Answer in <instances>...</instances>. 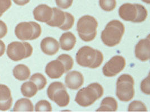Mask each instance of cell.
I'll use <instances>...</instances> for the list:
<instances>
[{
    "mask_svg": "<svg viewBox=\"0 0 150 112\" xmlns=\"http://www.w3.org/2000/svg\"><path fill=\"white\" fill-rule=\"evenodd\" d=\"M125 27L121 21L113 20L106 25L101 33V38L104 44L109 47L117 46L121 42Z\"/></svg>",
    "mask_w": 150,
    "mask_h": 112,
    "instance_id": "obj_1",
    "label": "cell"
},
{
    "mask_svg": "<svg viewBox=\"0 0 150 112\" xmlns=\"http://www.w3.org/2000/svg\"><path fill=\"white\" fill-rule=\"evenodd\" d=\"M103 86L100 84L92 83L78 91L75 101L78 105L83 107L89 106L103 97Z\"/></svg>",
    "mask_w": 150,
    "mask_h": 112,
    "instance_id": "obj_2",
    "label": "cell"
},
{
    "mask_svg": "<svg viewBox=\"0 0 150 112\" xmlns=\"http://www.w3.org/2000/svg\"><path fill=\"white\" fill-rule=\"evenodd\" d=\"M97 27L98 22L94 17L84 15L78 21L76 30L83 41L91 42L95 39L97 35Z\"/></svg>",
    "mask_w": 150,
    "mask_h": 112,
    "instance_id": "obj_3",
    "label": "cell"
},
{
    "mask_svg": "<svg viewBox=\"0 0 150 112\" xmlns=\"http://www.w3.org/2000/svg\"><path fill=\"white\" fill-rule=\"evenodd\" d=\"M134 81L128 74H123L119 77L116 82V95L122 102H129L134 96Z\"/></svg>",
    "mask_w": 150,
    "mask_h": 112,
    "instance_id": "obj_4",
    "label": "cell"
},
{
    "mask_svg": "<svg viewBox=\"0 0 150 112\" xmlns=\"http://www.w3.org/2000/svg\"><path fill=\"white\" fill-rule=\"evenodd\" d=\"M42 29L40 24L34 21L22 22L15 29L16 37L21 41H33L40 36Z\"/></svg>",
    "mask_w": 150,
    "mask_h": 112,
    "instance_id": "obj_5",
    "label": "cell"
},
{
    "mask_svg": "<svg viewBox=\"0 0 150 112\" xmlns=\"http://www.w3.org/2000/svg\"><path fill=\"white\" fill-rule=\"evenodd\" d=\"M33 47L27 42H14L7 46V56L14 61H19L32 56Z\"/></svg>",
    "mask_w": 150,
    "mask_h": 112,
    "instance_id": "obj_6",
    "label": "cell"
},
{
    "mask_svg": "<svg viewBox=\"0 0 150 112\" xmlns=\"http://www.w3.org/2000/svg\"><path fill=\"white\" fill-rule=\"evenodd\" d=\"M126 61L123 57L114 56L103 67V74L106 77H114L124 69Z\"/></svg>",
    "mask_w": 150,
    "mask_h": 112,
    "instance_id": "obj_7",
    "label": "cell"
},
{
    "mask_svg": "<svg viewBox=\"0 0 150 112\" xmlns=\"http://www.w3.org/2000/svg\"><path fill=\"white\" fill-rule=\"evenodd\" d=\"M97 49L89 46H84L78 50L76 54L77 63L84 67L90 68L95 61Z\"/></svg>",
    "mask_w": 150,
    "mask_h": 112,
    "instance_id": "obj_8",
    "label": "cell"
},
{
    "mask_svg": "<svg viewBox=\"0 0 150 112\" xmlns=\"http://www.w3.org/2000/svg\"><path fill=\"white\" fill-rule=\"evenodd\" d=\"M135 55L137 58L146 62L150 58V39L149 35L146 38L140 40L135 47Z\"/></svg>",
    "mask_w": 150,
    "mask_h": 112,
    "instance_id": "obj_9",
    "label": "cell"
},
{
    "mask_svg": "<svg viewBox=\"0 0 150 112\" xmlns=\"http://www.w3.org/2000/svg\"><path fill=\"white\" fill-rule=\"evenodd\" d=\"M65 84L71 90H78L84 84V77L80 72L73 71L68 72L65 76Z\"/></svg>",
    "mask_w": 150,
    "mask_h": 112,
    "instance_id": "obj_10",
    "label": "cell"
},
{
    "mask_svg": "<svg viewBox=\"0 0 150 112\" xmlns=\"http://www.w3.org/2000/svg\"><path fill=\"white\" fill-rule=\"evenodd\" d=\"M45 72L48 77L52 79L59 78L65 73L63 64L58 60L52 61L48 63L45 69Z\"/></svg>",
    "mask_w": 150,
    "mask_h": 112,
    "instance_id": "obj_11",
    "label": "cell"
},
{
    "mask_svg": "<svg viewBox=\"0 0 150 112\" xmlns=\"http://www.w3.org/2000/svg\"><path fill=\"white\" fill-rule=\"evenodd\" d=\"M52 15V8L45 4L38 5L33 10L34 19L42 22L47 23L51 19Z\"/></svg>",
    "mask_w": 150,
    "mask_h": 112,
    "instance_id": "obj_12",
    "label": "cell"
},
{
    "mask_svg": "<svg viewBox=\"0 0 150 112\" xmlns=\"http://www.w3.org/2000/svg\"><path fill=\"white\" fill-rule=\"evenodd\" d=\"M41 48L45 54L48 56H53L59 52L60 44L55 38L46 37L41 41Z\"/></svg>",
    "mask_w": 150,
    "mask_h": 112,
    "instance_id": "obj_13",
    "label": "cell"
},
{
    "mask_svg": "<svg viewBox=\"0 0 150 112\" xmlns=\"http://www.w3.org/2000/svg\"><path fill=\"white\" fill-rule=\"evenodd\" d=\"M13 104L11 91L6 85L0 84V111H6Z\"/></svg>",
    "mask_w": 150,
    "mask_h": 112,
    "instance_id": "obj_14",
    "label": "cell"
},
{
    "mask_svg": "<svg viewBox=\"0 0 150 112\" xmlns=\"http://www.w3.org/2000/svg\"><path fill=\"white\" fill-rule=\"evenodd\" d=\"M136 6L135 4L126 3L122 5L119 9V15L123 20L134 21L137 16Z\"/></svg>",
    "mask_w": 150,
    "mask_h": 112,
    "instance_id": "obj_15",
    "label": "cell"
},
{
    "mask_svg": "<svg viewBox=\"0 0 150 112\" xmlns=\"http://www.w3.org/2000/svg\"><path fill=\"white\" fill-rule=\"evenodd\" d=\"M59 41L61 48L64 50L69 51L75 47L76 38L74 34L69 32L62 34Z\"/></svg>",
    "mask_w": 150,
    "mask_h": 112,
    "instance_id": "obj_16",
    "label": "cell"
},
{
    "mask_svg": "<svg viewBox=\"0 0 150 112\" xmlns=\"http://www.w3.org/2000/svg\"><path fill=\"white\" fill-rule=\"evenodd\" d=\"M53 15L51 19L47 22L46 24L52 27H60L64 23L65 20V14L64 11L60 9L54 7Z\"/></svg>",
    "mask_w": 150,
    "mask_h": 112,
    "instance_id": "obj_17",
    "label": "cell"
},
{
    "mask_svg": "<svg viewBox=\"0 0 150 112\" xmlns=\"http://www.w3.org/2000/svg\"><path fill=\"white\" fill-rule=\"evenodd\" d=\"M117 108L118 104L116 99L108 97L103 99L100 107L96 110V112H115Z\"/></svg>",
    "mask_w": 150,
    "mask_h": 112,
    "instance_id": "obj_18",
    "label": "cell"
},
{
    "mask_svg": "<svg viewBox=\"0 0 150 112\" xmlns=\"http://www.w3.org/2000/svg\"><path fill=\"white\" fill-rule=\"evenodd\" d=\"M70 100V96L66 89H60L56 91L52 99V101L60 107H65L68 105Z\"/></svg>",
    "mask_w": 150,
    "mask_h": 112,
    "instance_id": "obj_19",
    "label": "cell"
},
{
    "mask_svg": "<svg viewBox=\"0 0 150 112\" xmlns=\"http://www.w3.org/2000/svg\"><path fill=\"white\" fill-rule=\"evenodd\" d=\"M13 75L18 80L25 81L30 77V71L26 65L20 64L14 67Z\"/></svg>",
    "mask_w": 150,
    "mask_h": 112,
    "instance_id": "obj_20",
    "label": "cell"
},
{
    "mask_svg": "<svg viewBox=\"0 0 150 112\" xmlns=\"http://www.w3.org/2000/svg\"><path fill=\"white\" fill-rule=\"evenodd\" d=\"M34 107L32 102L27 98L18 100L14 105V112H33Z\"/></svg>",
    "mask_w": 150,
    "mask_h": 112,
    "instance_id": "obj_21",
    "label": "cell"
},
{
    "mask_svg": "<svg viewBox=\"0 0 150 112\" xmlns=\"http://www.w3.org/2000/svg\"><path fill=\"white\" fill-rule=\"evenodd\" d=\"M37 85L32 81L25 82L21 86V91L23 95L27 98H32L38 92Z\"/></svg>",
    "mask_w": 150,
    "mask_h": 112,
    "instance_id": "obj_22",
    "label": "cell"
},
{
    "mask_svg": "<svg viewBox=\"0 0 150 112\" xmlns=\"http://www.w3.org/2000/svg\"><path fill=\"white\" fill-rule=\"evenodd\" d=\"M30 81H32L37 85L38 90L43 89L47 83L46 78L41 73L33 74L30 78Z\"/></svg>",
    "mask_w": 150,
    "mask_h": 112,
    "instance_id": "obj_23",
    "label": "cell"
},
{
    "mask_svg": "<svg viewBox=\"0 0 150 112\" xmlns=\"http://www.w3.org/2000/svg\"><path fill=\"white\" fill-rule=\"evenodd\" d=\"M135 5L136 6L137 13L136 18L133 22L140 23L145 21L148 16V13L146 8L144 6L140 4H135Z\"/></svg>",
    "mask_w": 150,
    "mask_h": 112,
    "instance_id": "obj_24",
    "label": "cell"
},
{
    "mask_svg": "<svg viewBox=\"0 0 150 112\" xmlns=\"http://www.w3.org/2000/svg\"><path fill=\"white\" fill-rule=\"evenodd\" d=\"M58 60L61 61L65 68V72H68L73 69L74 65V61L73 58L67 54H62L57 57Z\"/></svg>",
    "mask_w": 150,
    "mask_h": 112,
    "instance_id": "obj_25",
    "label": "cell"
},
{
    "mask_svg": "<svg viewBox=\"0 0 150 112\" xmlns=\"http://www.w3.org/2000/svg\"><path fill=\"white\" fill-rule=\"evenodd\" d=\"M64 89H66V88L65 85L61 82L57 81V82H54L51 83L49 85L47 90L48 97L50 100L52 101L53 97L55 92L58 91L59 90Z\"/></svg>",
    "mask_w": 150,
    "mask_h": 112,
    "instance_id": "obj_26",
    "label": "cell"
},
{
    "mask_svg": "<svg viewBox=\"0 0 150 112\" xmlns=\"http://www.w3.org/2000/svg\"><path fill=\"white\" fill-rule=\"evenodd\" d=\"M128 112H147L146 106L139 100H134L131 102L128 108Z\"/></svg>",
    "mask_w": 150,
    "mask_h": 112,
    "instance_id": "obj_27",
    "label": "cell"
},
{
    "mask_svg": "<svg viewBox=\"0 0 150 112\" xmlns=\"http://www.w3.org/2000/svg\"><path fill=\"white\" fill-rule=\"evenodd\" d=\"M52 108L50 103L46 100L39 101L35 106V112H52Z\"/></svg>",
    "mask_w": 150,
    "mask_h": 112,
    "instance_id": "obj_28",
    "label": "cell"
},
{
    "mask_svg": "<svg viewBox=\"0 0 150 112\" xmlns=\"http://www.w3.org/2000/svg\"><path fill=\"white\" fill-rule=\"evenodd\" d=\"M99 5L103 10L112 11L116 6V0H99Z\"/></svg>",
    "mask_w": 150,
    "mask_h": 112,
    "instance_id": "obj_29",
    "label": "cell"
},
{
    "mask_svg": "<svg viewBox=\"0 0 150 112\" xmlns=\"http://www.w3.org/2000/svg\"><path fill=\"white\" fill-rule=\"evenodd\" d=\"M65 20L64 21V23L59 28L62 30H68L73 27L75 19L73 15H71L69 13H65Z\"/></svg>",
    "mask_w": 150,
    "mask_h": 112,
    "instance_id": "obj_30",
    "label": "cell"
},
{
    "mask_svg": "<svg viewBox=\"0 0 150 112\" xmlns=\"http://www.w3.org/2000/svg\"><path fill=\"white\" fill-rule=\"evenodd\" d=\"M141 90L146 95L150 94V75L143 79L141 83Z\"/></svg>",
    "mask_w": 150,
    "mask_h": 112,
    "instance_id": "obj_31",
    "label": "cell"
},
{
    "mask_svg": "<svg viewBox=\"0 0 150 112\" xmlns=\"http://www.w3.org/2000/svg\"><path fill=\"white\" fill-rule=\"evenodd\" d=\"M103 53L101 51L97 50L95 61L94 63H93V64L91 66L90 69H95L101 66V64L103 63Z\"/></svg>",
    "mask_w": 150,
    "mask_h": 112,
    "instance_id": "obj_32",
    "label": "cell"
},
{
    "mask_svg": "<svg viewBox=\"0 0 150 112\" xmlns=\"http://www.w3.org/2000/svg\"><path fill=\"white\" fill-rule=\"evenodd\" d=\"M11 5V0H0V17L10 8Z\"/></svg>",
    "mask_w": 150,
    "mask_h": 112,
    "instance_id": "obj_33",
    "label": "cell"
},
{
    "mask_svg": "<svg viewBox=\"0 0 150 112\" xmlns=\"http://www.w3.org/2000/svg\"><path fill=\"white\" fill-rule=\"evenodd\" d=\"M56 5L62 9H67L73 5V0H55Z\"/></svg>",
    "mask_w": 150,
    "mask_h": 112,
    "instance_id": "obj_34",
    "label": "cell"
},
{
    "mask_svg": "<svg viewBox=\"0 0 150 112\" xmlns=\"http://www.w3.org/2000/svg\"><path fill=\"white\" fill-rule=\"evenodd\" d=\"M7 27L4 21L0 20V39L3 38L7 34Z\"/></svg>",
    "mask_w": 150,
    "mask_h": 112,
    "instance_id": "obj_35",
    "label": "cell"
},
{
    "mask_svg": "<svg viewBox=\"0 0 150 112\" xmlns=\"http://www.w3.org/2000/svg\"><path fill=\"white\" fill-rule=\"evenodd\" d=\"M14 3L19 6H24L30 2V0H13Z\"/></svg>",
    "mask_w": 150,
    "mask_h": 112,
    "instance_id": "obj_36",
    "label": "cell"
},
{
    "mask_svg": "<svg viewBox=\"0 0 150 112\" xmlns=\"http://www.w3.org/2000/svg\"><path fill=\"white\" fill-rule=\"evenodd\" d=\"M5 52V44L0 40V57L3 56Z\"/></svg>",
    "mask_w": 150,
    "mask_h": 112,
    "instance_id": "obj_37",
    "label": "cell"
},
{
    "mask_svg": "<svg viewBox=\"0 0 150 112\" xmlns=\"http://www.w3.org/2000/svg\"><path fill=\"white\" fill-rule=\"evenodd\" d=\"M143 1V2H145L147 4H150V0H142Z\"/></svg>",
    "mask_w": 150,
    "mask_h": 112,
    "instance_id": "obj_38",
    "label": "cell"
}]
</instances>
